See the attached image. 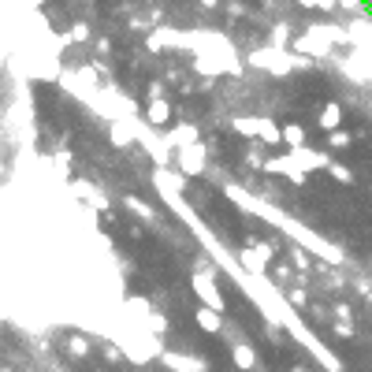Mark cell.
I'll list each match as a JSON object with an SVG mask.
<instances>
[{
	"label": "cell",
	"instance_id": "8",
	"mask_svg": "<svg viewBox=\"0 0 372 372\" xmlns=\"http://www.w3.org/2000/svg\"><path fill=\"white\" fill-rule=\"evenodd\" d=\"M235 361L242 368H254V350H249V346H235Z\"/></svg>",
	"mask_w": 372,
	"mask_h": 372
},
{
	"label": "cell",
	"instance_id": "1",
	"mask_svg": "<svg viewBox=\"0 0 372 372\" xmlns=\"http://www.w3.org/2000/svg\"><path fill=\"white\" fill-rule=\"evenodd\" d=\"M179 164H183L186 175H198L201 167H205V149H201V146H183V153H179Z\"/></svg>",
	"mask_w": 372,
	"mask_h": 372
},
{
	"label": "cell",
	"instance_id": "2",
	"mask_svg": "<svg viewBox=\"0 0 372 372\" xmlns=\"http://www.w3.org/2000/svg\"><path fill=\"white\" fill-rule=\"evenodd\" d=\"M317 123H320V130H328V135H331V130H339V127H343V104H339V101H328Z\"/></svg>",
	"mask_w": 372,
	"mask_h": 372
},
{
	"label": "cell",
	"instance_id": "9",
	"mask_svg": "<svg viewBox=\"0 0 372 372\" xmlns=\"http://www.w3.org/2000/svg\"><path fill=\"white\" fill-rule=\"evenodd\" d=\"M127 209H135L138 216H153V209L146 205V201H142V198H127Z\"/></svg>",
	"mask_w": 372,
	"mask_h": 372
},
{
	"label": "cell",
	"instance_id": "3",
	"mask_svg": "<svg viewBox=\"0 0 372 372\" xmlns=\"http://www.w3.org/2000/svg\"><path fill=\"white\" fill-rule=\"evenodd\" d=\"M146 119L153 127H167V123H172V104H167V101H153L146 108Z\"/></svg>",
	"mask_w": 372,
	"mask_h": 372
},
{
	"label": "cell",
	"instance_id": "5",
	"mask_svg": "<svg viewBox=\"0 0 372 372\" xmlns=\"http://www.w3.org/2000/svg\"><path fill=\"white\" fill-rule=\"evenodd\" d=\"M198 324H201V331H209V335L220 331V317H216V309H198Z\"/></svg>",
	"mask_w": 372,
	"mask_h": 372
},
{
	"label": "cell",
	"instance_id": "11",
	"mask_svg": "<svg viewBox=\"0 0 372 372\" xmlns=\"http://www.w3.org/2000/svg\"><path fill=\"white\" fill-rule=\"evenodd\" d=\"M291 302L294 305H305V291H291Z\"/></svg>",
	"mask_w": 372,
	"mask_h": 372
},
{
	"label": "cell",
	"instance_id": "12",
	"mask_svg": "<svg viewBox=\"0 0 372 372\" xmlns=\"http://www.w3.org/2000/svg\"><path fill=\"white\" fill-rule=\"evenodd\" d=\"M216 4H220V0H201V8H216Z\"/></svg>",
	"mask_w": 372,
	"mask_h": 372
},
{
	"label": "cell",
	"instance_id": "10",
	"mask_svg": "<svg viewBox=\"0 0 372 372\" xmlns=\"http://www.w3.org/2000/svg\"><path fill=\"white\" fill-rule=\"evenodd\" d=\"M294 265H298V268H302V272H309V257L302 254V249H294Z\"/></svg>",
	"mask_w": 372,
	"mask_h": 372
},
{
	"label": "cell",
	"instance_id": "6",
	"mask_svg": "<svg viewBox=\"0 0 372 372\" xmlns=\"http://www.w3.org/2000/svg\"><path fill=\"white\" fill-rule=\"evenodd\" d=\"M328 172H331L335 183H354V172L346 164H328Z\"/></svg>",
	"mask_w": 372,
	"mask_h": 372
},
{
	"label": "cell",
	"instance_id": "4",
	"mask_svg": "<svg viewBox=\"0 0 372 372\" xmlns=\"http://www.w3.org/2000/svg\"><path fill=\"white\" fill-rule=\"evenodd\" d=\"M280 142H287L291 153L294 149H305V130L298 127V123H287V127H280Z\"/></svg>",
	"mask_w": 372,
	"mask_h": 372
},
{
	"label": "cell",
	"instance_id": "7",
	"mask_svg": "<svg viewBox=\"0 0 372 372\" xmlns=\"http://www.w3.org/2000/svg\"><path fill=\"white\" fill-rule=\"evenodd\" d=\"M350 146V135H346V130H331L328 135V149H346Z\"/></svg>",
	"mask_w": 372,
	"mask_h": 372
}]
</instances>
